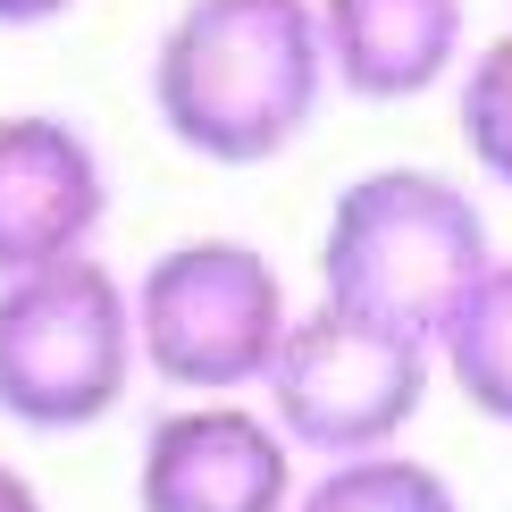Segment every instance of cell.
I'll return each mask as SVG.
<instances>
[{
    "label": "cell",
    "instance_id": "obj_1",
    "mask_svg": "<svg viewBox=\"0 0 512 512\" xmlns=\"http://www.w3.org/2000/svg\"><path fill=\"white\" fill-rule=\"evenodd\" d=\"M319 0H177L152 42V118L202 168H269L328 110Z\"/></svg>",
    "mask_w": 512,
    "mask_h": 512
},
{
    "label": "cell",
    "instance_id": "obj_2",
    "mask_svg": "<svg viewBox=\"0 0 512 512\" xmlns=\"http://www.w3.org/2000/svg\"><path fill=\"white\" fill-rule=\"evenodd\" d=\"M487 261H496V236H487L479 194L412 160L361 168L353 185H336L328 227H319V294L361 319L412 328L429 345L487 277Z\"/></svg>",
    "mask_w": 512,
    "mask_h": 512
},
{
    "label": "cell",
    "instance_id": "obj_3",
    "mask_svg": "<svg viewBox=\"0 0 512 512\" xmlns=\"http://www.w3.org/2000/svg\"><path fill=\"white\" fill-rule=\"evenodd\" d=\"M135 370V286L101 252L0 277V420L34 437H84L126 403Z\"/></svg>",
    "mask_w": 512,
    "mask_h": 512
},
{
    "label": "cell",
    "instance_id": "obj_4",
    "mask_svg": "<svg viewBox=\"0 0 512 512\" xmlns=\"http://www.w3.org/2000/svg\"><path fill=\"white\" fill-rule=\"evenodd\" d=\"M294 328V294L277 261L244 236H185L135 277L143 370L168 395H261L277 345Z\"/></svg>",
    "mask_w": 512,
    "mask_h": 512
},
{
    "label": "cell",
    "instance_id": "obj_5",
    "mask_svg": "<svg viewBox=\"0 0 512 512\" xmlns=\"http://www.w3.org/2000/svg\"><path fill=\"white\" fill-rule=\"evenodd\" d=\"M437 378L445 370H437L429 336L361 319V311L319 294L311 311H294L261 403L277 412V429L303 445V454L345 462V454H378V445L412 437V420L429 412Z\"/></svg>",
    "mask_w": 512,
    "mask_h": 512
},
{
    "label": "cell",
    "instance_id": "obj_6",
    "mask_svg": "<svg viewBox=\"0 0 512 512\" xmlns=\"http://www.w3.org/2000/svg\"><path fill=\"white\" fill-rule=\"evenodd\" d=\"M303 445L252 395H177L143 429L135 512H294Z\"/></svg>",
    "mask_w": 512,
    "mask_h": 512
},
{
    "label": "cell",
    "instance_id": "obj_7",
    "mask_svg": "<svg viewBox=\"0 0 512 512\" xmlns=\"http://www.w3.org/2000/svg\"><path fill=\"white\" fill-rule=\"evenodd\" d=\"M110 227V160L59 110L0 118V277H26L101 244Z\"/></svg>",
    "mask_w": 512,
    "mask_h": 512
},
{
    "label": "cell",
    "instance_id": "obj_8",
    "mask_svg": "<svg viewBox=\"0 0 512 512\" xmlns=\"http://www.w3.org/2000/svg\"><path fill=\"white\" fill-rule=\"evenodd\" d=\"M328 76L345 101L403 110L445 93L471 59V0H319Z\"/></svg>",
    "mask_w": 512,
    "mask_h": 512
},
{
    "label": "cell",
    "instance_id": "obj_9",
    "mask_svg": "<svg viewBox=\"0 0 512 512\" xmlns=\"http://www.w3.org/2000/svg\"><path fill=\"white\" fill-rule=\"evenodd\" d=\"M437 370L479 420L512 429V261L496 252L487 277L462 294V311L437 328Z\"/></svg>",
    "mask_w": 512,
    "mask_h": 512
},
{
    "label": "cell",
    "instance_id": "obj_10",
    "mask_svg": "<svg viewBox=\"0 0 512 512\" xmlns=\"http://www.w3.org/2000/svg\"><path fill=\"white\" fill-rule=\"evenodd\" d=\"M294 512H462V496L437 462L403 454V445H378V454L319 462L303 479V496H294Z\"/></svg>",
    "mask_w": 512,
    "mask_h": 512
},
{
    "label": "cell",
    "instance_id": "obj_11",
    "mask_svg": "<svg viewBox=\"0 0 512 512\" xmlns=\"http://www.w3.org/2000/svg\"><path fill=\"white\" fill-rule=\"evenodd\" d=\"M454 135H462V152L479 160V177L512 194V34L479 42V51L462 59V76H454Z\"/></svg>",
    "mask_w": 512,
    "mask_h": 512
},
{
    "label": "cell",
    "instance_id": "obj_12",
    "mask_svg": "<svg viewBox=\"0 0 512 512\" xmlns=\"http://www.w3.org/2000/svg\"><path fill=\"white\" fill-rule=\"evenodd\" d=\"M84 0H0V34H42L59 17H76Z\"/></svg>",
    "mask_w": 512,
    "mask_h": 512
},
{
    "label": "cell",
    "instance_id": "obj_13",
    "mask_svg": "<svg viewBox=\"0 0 512 512\" xmlns=\"http://www.w3.org/2000/svg\"><path fill=\"white\" fill-rule=\"evenodd\" d=\"M0 512H51V504H42V487L17 471V462H0Z\"/></svg>",
    "mask_w": 512,
    "mask_h": 512
}]
</instances>
